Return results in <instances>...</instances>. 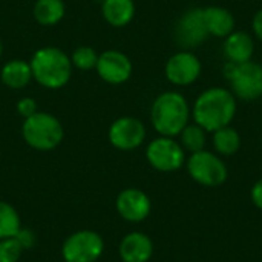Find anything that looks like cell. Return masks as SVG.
<instances>
[{"mask_svg": "<svg viewBox=\"0 0 262 262\" xmlns=\"http://www.w3.org/2000/svg\"><path fill=\"white\" fill-rule=\"evenodd\" d=\"M255 51L253 38L246 31H233L230 35L226 37L224 41V55L232 63H246L252 60Z\"/></svg>", "mask_w": 262, "mask_h": 262, "instance_id": "15", "label": "cell"}, {"mask_svg": "<svg viewBox=\"0 0 262 262\" xmlns=\"http://www.w3.org/2000/svg\"><path fill=\"white\" fill-rule=\"evenodd\" d=\"M101 12L104 20L114 28L129 25L135 15L134 0H103Z\"/></svg>", "mask_w": 262, "mask_h": 262, "instance_id": "17", "label": "cell"}, {"mask_svg": "<svg viewBox=\"0 0 262 262\" xmlns=\"http://www.w3.org/2000/svg\"><path fill=\"white\" fill-rule=\"evenodd\" d=\"M236 114V98L224 88H210L195 100L192 115L198 126L206 132H215L230 126Z\"/></svg>", "mask_w": 262, "mask_h": 262, "instance_id": "1", "label": "cell"}, {"mask_svg": "<svg viewBox=\"0 0 262 262\" xmlns=\"http://www.w3.org/2000/svg\"><path fill=\"white\" fill-rule=\"evenodd\" d=\"M71 61H72V66H75V68H78L81 71H89V69L97 66L98 54L91 46H78L72 52Z\"/></svg>", "mask_w": 262, "mask_h": 262, "instance_id": "23", "label": "cell"}, {"mask_svg": "<svg viewBox=\"0 0 262 262\" xmlns=\"http://www.w3.org/2000/svg\"><path fill=\"white\" fill-rule=\"evenodd\" d=\"M15 238L20 243V246L23 247V250L32 249L35 246V235L29 229H20V232L15 235Z\"/></svg>", "mask_w": 262, "mask_h": 262, "instance_id": "26", "label": "cell"}, {"mask_svg": "<svg viewBox=\"0 0 262 262\" xmlns=\"http://www.w3.org/2000/svg\"><path fill=\"white\" fill-rule=\"evenodd\" d=\"M224 77L230 81L235 98L255 101L262 97V66L256 61L232 63L224 66Z\"/></svg>", "mask_w": 262, "mask_h": 262, "instance_id": "5", "label": "cell"}, {"mask_svg": "<svg viewBox=\"0 0 262 262\" xmlns=\"http://www.w3.org/2000/svg\"><path fill=\"white\" fill-rule=\"evenodd\" d=\"M190 107L187 100L175 91L160 94L150 109V121L161 137H177L189 124Z\"/></svg>", "mask_w": 262, "mask_h": 262, "instance_id": "2", "label": "cell"}, {"mask_svg": "<svg viewBox=\"0 0 262 262\" xmlns=\"http://www.w3.org/2000/svg\"><path fill=\"white\" fill-rule=\"evenodd\" d=\"M213 147L220 155L232 157L241 147V137L236 129L226 126L213 132Z\"/></svg>", "mask_w": 262, "mask_h": 262, "instance_id": "20", "label": "cell"}, {"mask_svg": "<svg viewBox=\"0 0 262 262\" xmlns=\"http://www.w3.org/2000/svg\"><path fill=\"white\" fill-rule=\"evenodd\" d=\"M203 64L200 58L190 51H180L173 54L166 63V78L177 86H187L198 80Z\"/></svg>", "mask_w": 262, "mask_h": 262, "instance_id": "10", "label": "cell"}, {"mask_svg": "<svg viewBox=\"0 0 262 262\" xmlns=\"http://www.w3.org/2000/svg\"><path fill=\"white\" fill-rule=\"evenodd\" d=\"M21 229V221L17 210L5 203L0 201V239L14 238Z\"/></svg>", "mask_w": 262, "mask_h": 262, "instance_id": "21", "label": "cell"}, {"mask_svg": "<svg viewBox=\"0 0 262 262\" xmlns=\"http://www.w3.org/2000/svg\"><path fill=\"white\" fill-rule=\"evenodd\" d=\"M64 2L63 0H37L34 5V18L43 26L57 25L64 15Z\"/></svg>", "mask_w": 262, "mask_h": 262, "instance_id": "19", "label": "cell"}, {"mask_svg": "<svg viewBox=\"0 0 262 262\" xmlns=\"http://www.w3.org/2000/svg\"><path fill=\"white\" fill-rule=\"evenodd\" d=\"M2 81L6 88L9 89H23L25 86H28V83L32 78V71H31V64L15 58L8 61L3 68H2Z\"/></svg>", "mask_w": 262, "mask_h": 262, "instance_id": "18", "label": "cell"}, {"mask_svg": "<svg viewBox=\"0 0 262 262\" xmlns=\"http://www.w3.org/2000/svg\"><path fill=\"white\" fill-rule=\"evenodd\" d=\"M187 172L193 181L206 187H218L227 181L229 170L226 163L209 150H200L187 160Z\"/></svg>", "mask_w": 262, "mask_h": 262, "instance_id": "6", "label": "cell"}, {"mask_svg": "<svg viewBox=\"0 0 262 262\" xmlns=\"http://www.w3.org/2000/svg\"><path fill=\"white\" fill-rule=\"evenodd\" d=\"M61 262H68V261H64V259H63V261H61Z\"/></svg>", "mask_w": 262, "mask_h": 262, "instance_id": "30", "label": "cell"}, {"mask_svg": "<svg viewBox=\"0 0 262 262\" xmlns=\"http://www.w3.org/2000/svg\"><path fill=\"white\" fill-rule=\"evenodd\" d=\"M23 253V247L17 238L0 239V262H18Z\"/></svg>", "mask_w": 262, "mask_h": 262, "instance_id": "24", "label": "cell"}, {"mask_svg": "<svg viewBox=\"0 0 262 262\" xmlns=\"http://www.w3.org/2000/svg\"><path fill=\"white\" fill-rule=\"evenodd\" d=\"M104 250L103 238L94 230H80L68 236L61 246L63 259L68 262H95Z\"/></svg>", "mask_w": 262, "mask_h": 262, "instance_id": "7", "label": "cell"}, {"mask_svg": "<svg viewBox=\"0 0 262 262\" xmlns=\"http://www.w3.org/2000/svg\"><path fill=\"white\" fill-rule=\"evenodd\" d=\"M149 164L160 172H175L183 167L186 154L183 146L170 137H158L152 140L146 149Z\"/></svg>", "mask_w": 262, "mask_h": 262, "instance_id": "8", "label": "cell"}, {"mask_svg": "<svg viewBox=\"0 0 262 262\" xmlns=\"http://www.w3.org/2000/svg\"><path fill=\"white\" fill-rule=\"evenodd\" d=\"M146 140L144 124L134 117H121L109 127V141L118 150H134Z\"/></svg>", "mask_w": 262, "mask_h": 262, "instance_id": "9", "label": "cell"}, {"mask_svg": "<svg viewBox=\"0 0 262 262\" xmlns=\"http://www.w3.org/2000/svg\"><path fill=\"white\" fill-rule=\"evenodd\" d=\"M250 196H252L253 204H255L258 209H261L262 210V178L261 180H258V181L253 184L252 192H250Z\"/></svg>", "mask_w": 262, "mask_h": 262, "instance_id": "27", "label": "cell"}, {"mask_svg": "<svg viewBox=\"0 0 262 262\" xmlns=\"http://www.w3.org/2000/svg\"><path fill=\"white\" fill-rule=\"evenodd\" d=\"M252 26H253V32H255V35H256V37H258V38L262 41V9H259V11L255 14Z\"/></svg>", "mask_w": 262, "mask_h": 262, "instance_id": "28", "label": "cell"}, {"mask_svg": "<svg viewBox=\"0 0 262 262\" xmlns=\"http://www.w3.org/2000/svg\"><path fill=\"white\" fill-rule=\"evenodd\" d=\"M17 112H18L23 118H29L31 115H34L35 112H38L35 100L31 98V97L21 98V100L17 103Z\"/></svg>", "mask_w": 262, "mask_h": 262, "instance_id": "25", "label": "cell"}, {"mask_svg": "<svg viewBox=\"0 0 262 262\" xmlns=\"http://www.w3.org/2000/svg\"><path fill=\"white\" fill-rule=\"evenodd\" d=\"M117 212L118 215L129 223L144 221L152 210L150 198L140 189H124L117 196Z\"/></svg>", "mask_w": 262, "mask_h": 262, "instance_id": "13", "label": "cell"}, {"mask_svg": "<svg viewBox=\"0 0 262 262\" xmlns=\"http://www.w3.org/2000/svg\"><path fill=\"white\" fill-rule=\"evenodd\" d=\"M118 253L123 262H149L154 255V243L146 233L132 232L121 239Z\"/></svg>", "mask_w": 262, "mask_h": 262, "instance_id": "14", "label": "cell"}, {"mask_svg": "<svg viewBox=\"0 0 262 262\" xmlns=\"http://www.w3.org/2000/svg\"><path fill=\"white\" fill-rule=\"evenodd\" d=\"M203 17L209 35L215 37H227L235 29V17L233 14L223 6H207L203 9Z\"/></svg>", "mask_w": 262, "mask_h": 262, "instance_id": "16", "label": "cell"}, {"mask_svg": "<svg viewBox=\"0 0 262 262\" xmlns=\"http://www.w3.org/2000/svg\"><path fill=\"white\" fill-rule=\"evenodd\" d=\"M180 137H181L183 149L189 150L190 154L204 150V147H206V130L201 126H198L196 123L195 124H187L181 130Z\"/></svg>", "mask_w": 262, "mask_h": 262, "instance_id": "22", "label": "cell"}, {"mask_svg": "<svg viewBox=\"0 0 262 262\" xmlns=\"http://www.w3.org/2000/svg\"><path fill=\"white\" fill-rule=\"evenodd\" d=\"M207 37H209V31L204 23L203 9L193 8L186 11L178 20L175 28L177 43L186 49H190L206 41Z\"/></svg>", "mask_w": 262, "mask_h": 262, "instance_id": "11", "label": "cell"}, {"mask_svg": "<svg viewBox=\"0 0 262 262\" xmlns=\"http://www.w3.org/2000/svg\"><path fill=\"white\" fill-rule=\"evenodd\" d=\"M32 78L46 89H60L68 84L72 75L71 58L58 48L38 49L31 58Z\"/></svg>", "mask_w": 262, "mask_h": 262, "instance_id": "3", "label": "cell"}, {"mask_svg": "<svg viewBox=\"0 0 262 262\" xmlns=\"http://www.w3.org/2000/svg\"><path fill=\"white\" fill-rule=\"evenodd\" d=\"M21 135L26 144L32 149L52 150L63 141L64 129L57 117L38 111L29 118H25Z\"/></svg>", "mask_w": 262, "mask_h": 262, "instance_id": "4", "label": "cell"}, {"mask_svg": "<svg viewBox=\"0 0 262 262\" xmlns=\"http://www.w3.org/2000/svg\"><path fill=\"white\" fill-rule=\"evenodd\" d=\"M101 80L109 84H121L127 81L132 75V61L130 58L117 49L104 51L98 55L95 66Z\"/></svg>", "mask_w": 262, "mask_h": 262, "instance_id": "12", "label": "cell"}, {"mask_svg": "<svg viewBox=\"0 0 262 262\" xmlns=\"http://www.w3.org/2000/svg\"><path fill=\"white\" fill-rule=\"evenodd\" d=\"M2 52H3V45H2V41H0V55H2Z\"/></svg>", "mask_w": 262, "mask_h": 262, "instance_id": "29", "label": "cell"}]
</instances>
